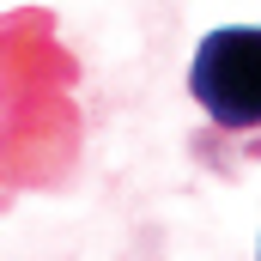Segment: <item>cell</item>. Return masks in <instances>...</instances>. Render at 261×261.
<instances>
[{
  "label": "cell",
  "mask_w": 261,
  "mask_h": 261,
  "mask_svg": "<svg viewBox=\"0 0 261 261\" xmlns=\"http://www.w3.org/2000/svg\"><path fill=\"white\" fill-rule=\"evenodd\" d=\"M189 91L219 128H231V134L261 128V24L213 31L195 49Z\"/></svg>",
  "instance_id": "obj_1"
}]
</instances>
